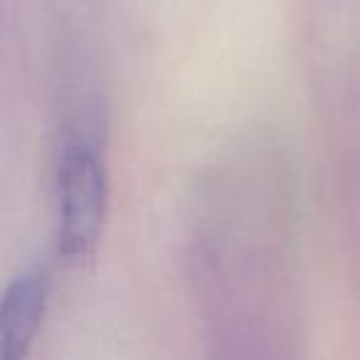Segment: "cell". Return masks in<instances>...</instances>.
Segmentation results:
<instances>
[{
  "mask_svg": "<svg viewBox=\"0 0 360 360\" xmlns=\"http://www.w3.org/2000/svg\"><path fill=\"white\" fill-rule=\"evenodd\" d=\"M47 306V276L27 271L8 286L0 306V360H20L30 350Z\"/></svg>",
  "mask_w": 360,
  "mask_h": 360,
  "instance_id": "obj_2",
  "label": "cell"
},
{
  "mask_svg": "<svg viewBox=\"0 0 360 360\" xmlns=\"http://www.w3.org/2000/svg\"><path fill=\"white\" fill-rule=\"evenodd\" d=\"M60 200V252L70 264H84L94 257L106 217V173L94 148L84 141H70L57 165Z\"/></svg>",
  "mask_w": 360,
  "mask_h": 360,
  "instance_id": "obj_1",
  "label": "cell"
}]
</instances>
